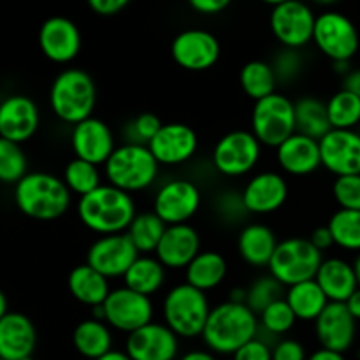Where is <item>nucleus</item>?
Segmentation results:
<instances>
[{
	"mask_svg": "<svg viewBox=\"0 0 360 360\" xmlns=\"http://www.w3.org/2000/svg\"><path fill=\"white\" fill-rule=\"evenodd\" d=\"M202 195L199 186L190 179H171L157 190L153 197V213L165 225L188 224L199 211Z\"/></svg>",
	"mask_w": 360,
	"mask_h": 360,
	"instance_id": "obj_13",
	"label": "nucleus"
},
{
	"mask_svg": "<svg viewBox=\"0 0 360 360\" xmlns=\"http://www.w3.org/2000/svg\"><path fill=\"white\" fill-rule=\"evenodd\" d=\"M295 322H297V319H295L294 311L290 309L288 302L285 301V297L267 306L259 315L260 327L266 333L273 334V336H283V334L290 333L294 329Z\"/></svg>",
	"mask_w": 360,
	"mask_h": 360,
	"instance_id": "obj_42",
	"label": "nucleus"
},
{
	"mask_svg": "<svg viewBox=\"0 0 360 360\" xmlns=\"http://www.w3.org/2000/svg\"><path fill=\"white\" fill-rule=\"evenodd\" d=\"M28 174V160L21 144L0 137V183L16 185Z\"/></svg>",
	"mask_w": 360,
	"mask_h": 360,
	"instance_id": "obj_40",
	"label": "nucleus"
},
{
	"mask_svg": "<svg viewBox=\"0 0 360 360\" xmlns=\"http://www.w3.org/2000/svg\"><path fill=\"white\" fill-rule=\"evenodd\" d=\"M217 211L224 220L236 221L241 220L248 211H246L245 202H243L241 193L236 192H225L218 197L217 200Z\"/></svg>",
	"mask_w": 360,
	"mask_h": 360,
	"instance_id": "obj_46",
	"label": "nucleus"
},
{
	"mask_svg": "<svg viewBox=\"0 0 360 360\" xmlns=\"http://www.w3.org/2000/svg\"><path fill=\"white\" fill-rule=\"evenodd\" d=\"M162 125L164 123L160 122V118L157 115H153V112H143V115L136 116L127 125V143L148 146L153 141V137L160 132Z\"/></svg>",
	"mask_w": 360,
	"mask_h": 360,
	"instance_id": "obj_43",
	"label": "nucleus"
},
{
	"mask_svg": "<svg viewBox=\"0 0 360 360\" xmlns=\"http://www.w3.org/2000/svg\"><path fill=\"white\" fill-rule=\"evenodd\" d=\"M49 105L58 120L77 125L91 118L97 105V84L90 74L77 67L62 70L49 88Z\"/></svg>",
	"mask_w": 360,
	"mask_h": 360,
	"instance_id": "obj_4",
	"label": "nucleus"
},
{
	"mask_svg": "<svg viewBox=\"0 0 360 360\" xmlns=\"http://www.w3.org/2000/svg\"><path fill=\"white\" fill-rule=\"evenodd\" d=\"M41 125L37 104L27 95H9L0 102V137L16 144L27 143Z\"/></svg>",
	"mask_w": 360,
	"mask_h": 360,
	"instance_id": "obj_21",
	"label": "nucleus"
},
{
	"mask_svg": "<svg viewBox=\"0 0 360 360\" xmlns=\"http://www.w3.org/2000/svg\"><path fill=\"white\" fill-rule=\"evenodd\" d=\"M354 267H355V273H357V280H359V287H360V253L357 255V259H355Z\"/></svg>",
	"mask_w": 360,
	"mask_h": 360,
	"instance_id": "obj_58",
	"label": "nucleus"
},
{
	"mask_svg": "<svg viewBox=\"0 0 360 360\" xmlns=\"http://www.w3.org/2000/svg\"><path fill=\"white\" fill-rule=\"evenodd\" d=\"M273 360H308V354L297 340H281L273 347Z\"/></svg>",
	"mask_w": 360,
	"mask_h": 360,
	"instance_id": "obj_48",
	"label": "nucleus"
},
{
	"mask_svg": "<svg viewBox=\"0 0 360 360\" xmlns=\"http://www.w3.org/2000/svg\"><path fill=\"white\" fill-rule=\"evenodd\" d=\"M200 250V236L190 224L169 225L155 255L165 269H186Z\"/></svg>",
	"mask_w": 360,
	"mask_h": 360,
	"instance_id": "obj_24",
	"label": "nucleus"
},
{
	"mask_svg": "<svg viewBox=\"0 0 360 360\" xmlns=\"http://www.w3.org/2000/svg\"><path fill=\"white\" fill-rule=\"evenodd\" d=\"M97 360H132V359H130L129 355L122 350H111L109 354H105L104 357H101Z\"/></svg>",
	"mask_w": 360,
	"mask_h": 360,
	"instance_id": "obj_56",
	"label": "nucleus"
},
{
	"mask_svg": "<svg viewBox=\"0 0 360 360\" xmlns=\"http://www.w3.org/2000/svg\"><path fill=\"white\" fill-rule=\"evenodd\" d=\"M259 316L245 302L225 301L211 308L202 341L211 354L234 355L259 334Z\"/></svg>",
	"mask_w": 360,
	"mask_h": 360,
	"instance_id": "obj_1",
	"label": "nucleus"
},
{
	"mask_svg": "<svg viewBox=\"0 0 360 360\" xmlns=\"http://www.w3.org/2000/svg\"><path fill=\"white\" fill-rule=\"evenodd\" d=\"M333 197L340 210L360 211V174L340 176L334 179Z\"/></svg>",
	"mask_w": 360,
	"mask_h": 360,
	"instance_id": "obj_44",
	"label": "nucleus"
},
{
	"mask_svg": "<svg viewBox=\"0 0 360 360\" xmlns=\"http://www.w3.org/2000/svg\"><path fill=\"white\" fill-rule=\"evenodd\" d=\"M316 14L308 4L297 0L274 2L271 11V30L285 49H301L313 42Z\"/></svg>",
	"mask_w": 360,
	"mask_h": 360,
	"instance_id": "obj_11",
	"label": "nucleus"
},
{
	"mask_svg": "<svg viewBox=\"0 0 360 360\" xmlns=\"http://www.w3.org/2000/svg\"><path fill=\"white\" fill-rule=\"evenodd\" d=\"M220 42L204 28H186L179 32L171 44V55L174 62L181 69L193 70H207L218 62L220 58Z\"/></svg>",
	"mask_w": 360,
	"mask_h": 360,
	"instance_id": "obj_14",
	"label": "nucleus"
},
{
	"mask_svg": "<svg viewBox=\"0 0 360 360\" xmlns=\"http://www.w3.org/2000/svg\"><path fill=\"white\" fill-rule=\"evenodd\" d=\"M285 301L294 311L295 319L313 323L329 304V299L326 297V294L315 280L302 281L294 287H288L285 292Z\"/></svg>",
	"mask_w": 360,
	"mask_h": 360,
	"instance_id": "obj_33",
	"label": "nucleus"
},
{
	"mask_svg": "<svg viewBox=\"0 0 360 360\" xmlns=\"http://www.w3.org/2000/svg\"><path fill=\"white\" fill-rule=\"evenodd\" d=\"M165 278H167V269L162 266L157 257L139 255L123 276V287L151 297L164 287Z\"/></svg>",
	"mask_w": 360,
	"mask_h": 360,
	"instance_id": "obj_32",
	"label": "nucleus"
},
{
	"mask_svg": "<svg viewBox=\"0 0 360 360\" xmlns=\"http://www.w3.org/2000/svg\"><path fill=\"white\" fill-rule=\"evenodd\" d=\"M315 338L323 350L345 355L357 340V320L343 302H329L315 320Z\"/></svg>",
	"mask_w": 360,
	"mask_h": 360,
	"instance_id": "obj_17",
	"label": "nucleus"
},
{
	"mask_svg": "<svg viewBox=\"0 0 360 360\" xmlns=\"http://www.w3.org/2000/svg\"><path fill=\"white\" fill-rule=\"evenodd\" d=\"M343 90H348L350 94L357 95L360 98V69H352L350 72L345 76Z\"/></svg>",
	"mask_w": 360,
	"mask_h": 360,
	"instance_id": "obj_52",
	"label": "nucleus"
},
{
	"mask_svg": "<svg viewBox=\"0 0 360 360\" xmlns=\"http://www.w3.org/2000/svg\"><path fill=\"white\" fill-rule=\"evenodd\" d=\"M178 360H217V357L210 350H190L183 354Z\"/></svg>",
	"mask_w": 360,
	"mask_h": 360,
	"instance_id": "obj_55",
	"label": "nucleus"
},
{
	"mask_svg": "<svg viewBox=\"0 0 360 360\" xmlns=\"http://www.w3.org/2000/svg\"><path fill=\"white\" fill-rule=\"evenodd\" d=\"M345 306L348 308L350 315L359 322L360 320V287L354 292V295H352V297L345 302Z\"/></svg>",
	"mask_w": 360,
	"mask_h": 360,
	"instance_id": "obj_53",
	"label": "nucleus"
},
{
	"mask_svg": "<svg viewBox=\"0 0 360 360\" xmlns=\"http://www.w3.org/2000/svg\"><path fill=\"white\" fill-rule=\"evenodd\" d=\"M273 65L274 74H276L278 83H290L292 79L299 76L302 69V58L301 53L297 49H285L281 53H278Z\"/></svg>",
	"mask_w": 360,
	"mask_h": 360,
	"instance_id": "obj_45",
	"label": "nucleus"
},
{
	"mask_svg": "<svg viewBox=\"0 0 360 360\" xmlns=\"http://www.w3.org/2000/svg\"><path fill=\"white\" fill-rule=\"evenodd\" d=\"M83 37L72 20L63 16L48 18L39 30V48L55 63H69L79 55Z\"/></svg>",
	"mask_w": 360,
	"mask_h": 360,
	"instance_id": "obj_20",
	"label": "nucleus"
},
{
	"mask_svg": "<svg viewBox=\"0 0 360 360\" xmlns=\"http://www.w3.org/2000/svg\"><path fill=\"white\" fill-rule=\"evenodd\" d=\"M323 253L313 246L306 238H288L278 243L273 259L269 262V274L283 287H294L302 281L315 280Z\"/></svg>",
	"mask_w": 360,
	"mask_h": 360,
	"instance_id": "obj_7",
	"label": "nucleus"
},
{
	"mask_svg": "<svg viewBox=\"0 0 360 360\" xmlns=\"http://www.w3.org/2000/svg\"><path fill=\"white\" fill-rule=\"evenodd\" d=\"M227 271V260L221 253L214 250H204L185 269V283L206 294L224 283Z\"/></svg>",
	"mask_w": 360,
	"mask_h": 360,
	"instance_id": "obj_30",
	"label": "nucleus"
},
{
	"mask_svg": "<svg viewBox=\"0 0 360 360\" xmlns=\"http://www.w3.org/2000/svg\"><path fill=\"white\" fill-rule=\"evenodd\" d=\"M67 287H69L70 295L77 302L90 306V308L104 304L112 290L108 278L91 269L88 264H81L70 271L69 278H67Z\"/></svg>",
	"mask_w": 360,
	"mask_h": 360,
	"instance_id": "obj_29",
	"label": "nucleus"
},
{
	"mask_svg": "<svg viewBox=\"0 0 360 360\" xmlns=\"http://www.w3.org/2000/svg\"><path fill=\"white\" fill-rule=\"evenodd\" d=\"M102 308L105 323L111 329L125 333L127 336L153 322L155 306L151 297L137 294L127 287L112 288Z\"/></svg>",
	"mask_w": 360,
	"mask_h": 360,
	"instance_id": "obj_12",
	"label": "nucleus"
},
{
	"mask_svg": "<svg viewBox=\"0 0 360 360\" xmlns=\"http://www.w3.org/2000/svg\"><path fill=\"white\" fill-rule=\"evenodd\" d=\"M9 313V304H7V297L2 290H0V320Z\"/></svg>",
	"mask_w": 360,
	"mask_h": 360,
	"instance_id": "obj_57",
	"label": "nucleus"
},
{
	"mask_svg": "<svg viewBox=\"0 0 360 360\" xmlns=\"http://www.w3.org/2000/svg\"><path fill=\"white\" fill-rule=\"evenodd\" d=\"M315 281L320 285L329 302H347L359 288L354 264L340 257L323 259Z\"/></svg>",
	"mask_w": 360,
	"mask_h": 360,
	"instance_id": "obj_27",
	"label": "nucleus"
},
{
	"mask_svg": "<svg viewBox=\"0 0 360 360\" xmlns=\"http://www.w3.org/2000/svg\"><path fill=\"white\" fill-rule=\"evenodd\" d=\"M327 227L333 234L334 245L347 252L360 253V211L338 210Z\"/></svg>",
	"mask_w": 360,
	"mask_h": 360,
	"instance_id": "obj_39",
	"label": "nucleus"
},
{
	"mask_svg": "<svg viewBox=\"0 0 360 360\" xmlns=\"http://www.w3.org/2000/svg\"><path fill=\"white\" fill-rule=\"evenodd\" d=\"M309 241L313 243V246H315L316 250H320V252H326V250H329L330 246L334 245V239H333V234H330L329 227H319L313 231L311 238H309Z\"/></svg>",
	"mask_w": 360,
	"mask_h": 360,
	"instance_id": "obj_51",
	"label": "nucleus"
},
{
	"mask_svg": "<svg viewBox=\"0 0 360 360\" xmlns=\"http://www.w3.org/2000/svg\"><path fill=\"white\" fill-rule=\"evenodd\" d=\"M278 165L290 176H308L322 167L320 143L295 132L276 148Z\"/></svg>",
	"mask_w": 360,
	"mask_h": 360,
	"instance_id": "obj_26",
	"label": "nucleus"
},
{
	"mask_svg": "<svg viewBox=\"0 0 360 360\" xmlns=\"http://www.w3.org/2000/svg\"><path fill=\"white\" fill-rule=\"evenodd\" d=\"M14 202L28 218L51 221L63 217L72 202V193L62 178L49 172H28L14 185Z\"/></svg>",
	"mask_w": 360,
	"mask_h": 360,
	"instance_id": "obj_3",
	"label": "nucleus"
},
{
	"mask_svg": "<svg viewBox=\"0 0 360 360\" xmlns=\"http://www.w3.org/2000/svg\"><path fill=\"white\" fill-rule=\"evenodd\" d=\"M283 297V285L278 280H274L271 274H267V276L257 278V280L246 288L245 304L259 316L267 306H271L273 302L280 301V299Z\"/></svg>",
	"mask_w": 360,
	"mask_h": 360,
	"instance_id": "obj_41",
	"label": "nucleus"
},
{
	"mask_svg": "<svg viewBox=\"0 0 360 360\" xmlns=\"http://www.w3.org/2000/svg\"><path fill=\"white\" fill-rule=\"evenodd\" d=\"M111 327L101 320L88 319L76 326L72 333V345L84 359L97 360L112 350Z\"/></svg>",
	"mask_w": 360,
	"mask_h": 360,
	"instance_id": "obj_31",
	"label": "nucleus"
},
{
	"mask_svg": "<svg viewBox=\"0 0 360 360\" xmlns=\"http://www.w3.org/2000/svg\"><path fill=\"white\" fill-rule=\"evenodd\" d=\"M308 360H347V359H345L343 354H336V352L319 348V350H315L311 355H309Z\"/></svg>",
	"mask_w": 360,
	"mask_h": 360,
	"instance_id": "obj_54",
	"label": "nucleus"
},
{
	"mask_svg": "<svg viewBox=\"0 0 360 360\" xmlns=\"http://www.w3.org/2000/svg\"><path fill=\"white\" fill-rule=\"evenodd\" d=\"M35 345H37V330L27 315L9 311L0 320V359H32Z\"/></svg>",
	"mask_w": 360,
	"mask_h": 360,
	"instance_id": "obj_25",
	"label": "nucleus"
},
{
	"mask_svg": "<svg viewBox=\"0 0 360 360\" xmlns=\"http://www.w3.org/2000/svg\"><path fill=\"white\" fill-rule=\"evenodd\" d=\"M210 299L188 283H179L165 294L162 302L164 323L183 340L200 338L210 319Z\"/></svg>",
	"mask_w": 360,
	"mask_h": 360,
	"instance_id": "obj_6",
	"label": "nucleus"
},
{
	"mask_svg": "<svg viewBox=\"0 0 360 360\" xmlns=\"http://www.w3.org/2000/svg\"><path fill=\"white\" fill-rule=\"evenodd\" d=\"M127 6V0H90V9L98 16H116Z\"/></svg>",
	"mask_w": 360,
	"mask_h": 360,
	"instance_id": "obj_49",
	"label": "nucleus"
},
{
	"mask_svg": "<svg viewBox=\"0 0 360 360\" xmlns=\"http://www.w3.org/2000/svg\"><path fill=\"white\" fill-rule=\"evenodd\" d=\"M139 255L141 253L137 252L127 232L125 234L101 236L88 250L86 264L102 276L111 280V278L125 276V273Z\"/></svg>",
	"mask_w": 360,
	"mask_h": 360,
	"instance_id": "obj_15",
	"label": "nucleus"
},
{
	"mask_svg": "<svg viewBox=\"0 0 360 360\" xmlns=\"http://www.w3.org/2000/svg\"><path fill=\"white\" fill-rule=\"evenodd\" d=\"M62 179L67 185V188L70 190V193L79 195V199L88 195V193L95 192L101 185H104L98 165L90 164L86 160H81V158H72L65 165Z\"/></svg>",
	"mask_w": 360,
	"mask_h": 360,
	"instance_id": "obj_37",
	"label": "nucleus"
},
{
	"mask_svg": "<svg viewBox=\"0 0 360 360\" xmlns=\"http://www.w3.org/2000/svg\"><path fill=\"white\" fill-rule=\"evenodd\" d=\"M27 360H34V359H27Z\"/></svg>",
	"mask_w": 360,
	"mask_h": 360,
	"instance_id": "obj_59",
	"label": "nucleus"
},
{
	"mask_svg": "<svg viewBox=\"0 0 360 360\" xmlns=\"http://www.w3.org/2000/svg\"><path fill=\"white\" fill-rule=\"evenodd\" d=\"M313 42L334 63L350 62L359 51L357 27L340 11H323L316 16Z\"/></svg>",
	"mask_w": 360,
	"mask_h": 360,
	"instance_id": "obj_9",
	"label": "nucleus"
},
{
	"mask_svg": "<svg viewBox=\"0 0 360 360\" xmlns=\"http://www.w3.org/2000/svg\"><path fill=\"white\" fill-rule=\"evenodd\" d=\"M70 146H72L76 158L90 162L98 167L105 165V162L118 148L111 127L95 116L72 127Z\"/></svg>",
	"mask_w": 360,
	"mask_h": 360,
	"instance_id": "obj_16",
	"label": "nucleus"
},
{
	"mask_svg": "<svg viewBox=\"0 0 360 360\" xmlns=\"http://www.w3.org/2000/svg\"><path fill=\"white\" fill-rule=\"evenodd\" d=\"M190 7L197 13L206 14V16H214V14L227 9L229 2L227 0H192Z\"/></svg>",
	"mask_w": 360,
	"mask_h": 360,
	"instance_id": "obj_50",
	"label": "nucleus"
},
{
	"mask_svg": "<svg viewBox=\"0 0 360 360\" xmlns=\"http://www.w3.org/2000/svg\"><path fill=\"white\" fill-rule=\"evenodd\" d=\"M274 232L264 224H250L243 227L238 238V252L252 267H267L278 248Z\"/></svg>",
	"mask_w": 360,
	"mask_h": 360,
	"instance_id": "obj_28",
	"label": "nucleus"
},
{
	"mask_svg": "<svg viewBox=\"0 0 360 360\" xmlns=\"http://www.w3.org/2000/svg\"><path fill=\"white\" fill-rule=\"evenodd\" d=\"M165 231H167V225L153 211H144V213L136 214L127 231V236L139 253H155Z\"/></svg>",
	"mask_w": 360,
	"mask_h": 360,
	"instance_id": "obj_36",
	"label": "nucleus"
},
{
	"mask_svg": "<svg viewBox=\"0 0 360 360\" xmlns=\"http://www.w3.org/2000/svg\"><path fill=\"white\" fill-rule=\"evenodd\" d=\"M295 105V132L320 141L333 130L327 115V104L316 97H301Z\"/></svg>",
	"mask_w": 360,
	"mask_h": 360,
	"instance_id": "obj_34",
	"label": "nucleus"
},
{
	"mask_svg": "<svg viewBox=\"0 0 360 360\" xmlns=\"http://www.w3.org/2000/svg\"><path fill=\"white\" fill-rule=\"evenodd\" d=\"M252 134L262 146L278 148L295 134L294 101L283 94H273L257 101L252 111Z\"/></svg>",
	"mask_w": 360,
	"mask_h": 360,
	"instance_id": "obj_8",
	"label": "nucleus"
},
{
	"mask_svg": "<svg viewBox=\"0 0 360 360\" xmlns=\"http://www.w3.org/2000/svg\"><path fill=\"white\" fill-rule=\"evenodd\" d=\"M330 127L336 130H355L360 125V98L348 90H340L326 102Z\"/></svg>",
	"mask_w": 360,
	"mask_h": 360,
	"instance_id": "obj_38",
	"label": "nucleus"
},
{
	"mask_svg": "<svg viewBox=\"0 0 360 360\" xmlns=\"http://www.w3.org/2000/svg\"><path fill=\"white\" fill-rule=\"evenodd\" d=\"M0 360H4V359H0Z\"/></svg>",
	"mask_w": 360,
	"mask_h": 360,
	"instance_id": "obj_60",
	"label": "nucleus"
},
{
	"mask_svg": "<svg viewBox=\"0 0 360 360\" xmlns=\"http://www.w3.org/2000/svg\"><path fill=\"white\" fill-rule=\"evenodd\" d=\"M136 214L132 195L109 183L81 197L77 202V217L81 224L98 236L125 234Z\"/></svg>",
	"mask_w": 360,
	"mask_h": 360,
	"instance_id": "obj_2",
	"label": "nucleus"
},
{
	"mask_svg": "<svg viewBox=\"0 0 360 360\" xmlns=\"http://www.w3.org/2000/svg\"><path fill=\"white\" fill-rule=\"evenodd\" d=\"M148 148L158 164L174 167L193 158L199 148V136L185 123H164Z\"/></svg>",
	"mask_w": 360,
	"mask_h": 360,
	"instance_id": "obj_22",
	"label": "nucleus"
},
{
	"mask_svg": "<svg viewBox=\"0 0 360 360\" xmlns=\"http://www.w3.org/2000/svg\"><path fill=\"white\" fill-rule=\"evenodd\" d=\"M262 153V144L259 143L252 130H232L217 141L213 148V167L227 178H241L250 174L257 167Z\"/></svg>",
	"mask_w": 360,
	"mask_h": 360,
	"instance_id": "obj_10",
	"label": "nucleus"
},
{
	"mask_svg": "<svg viewBox=\"0 0 360 360\" xmlns=\"http://www.w3.org/2000/svg\"><path fill=\"white\" fill-rule=\"evenodd\" d=\"M241 195L250 214H271L287 202L288 183L280 172L264 171L248 179Z\"/></svg>",
	"mask_w": 360,
	"mask_h": 360,
	"instance_id": "obj_23",
	"label": "nucleus"
},
{
	"mask_svg": "<svg viewBox=\"0 0 360 360\" xmlns=\"http://www.w3.org/2000/svg\"><path fill=\"white\" fill-rule=\"evenodd\" d=\"M320 143L322 167L336 178L360 174V132L333 129Z\"/></svg>",
	"mask_w": 360,
	"mask_h": 360,
	"instance_id": "obj_19",
	"label": "nucleus"
},
{
	"mask_svg": "<svg viewBox=\"0 0 360 360\" xmlns=\"http://www.w3.org/2000/svg\"><path fill=\"white\" fill-rule=\"evenodd\" d=\"M239 83L243 91L257 102L276 94L278 79L271 63L264 60H252L239 72Z\"/></svg>",
	"mask_w": 360,
	"mask_h": 360,
	"instance_id": "obj_35",
	"label": "nucleus"
},
{
	"mask_svg": "<svg viewBox=\"0 0 360 360\" xmlns=\"http://www.w3.org/2000/svg\"><path fill=\"white\" fill-rule=\"evenodd\" d=\"M160 164L150 148L143 144L125 143L115 150L104 165V176L109 185L130 193L150 188L158 178Z\"/></svg>",
	"mask_w": 360,
	"mask_h": 360,
	"instance_id": "obj_5",
	"label": "nucleus"
},
{
	"mask_svg": "<svg viewBox=\"0 0 360 360\" xmlns=\"http://www.w3.org/2000/svg\"><path fill=\"white\" fill-rule=\"evenodd\" d=\"M232 360H273V348L266 341L255 338V340L248 341L245 347L239 348L232 355Z\"/></svg>",
	"mask_w": 360,
	"mask_h": 360,
	"instance_id": "obj_47",
	"label": "nucleus"
},
{
	"mask_svg": "<svg viewBox=\"0 0 360 360\" xmlns=\"http://www.w3.org/2000/svg\"><path fill=\"white\" fill-rule=\"evenodd\" d=\"M125 354L132 360H176L179 338L165 323L151 322L127 336Z\"/></svg>",
	"mask_w": 360,
	"mask_h": 360,
	"instance_id": "obj_18",
	"label": "nucleus"
}]
</instances>
